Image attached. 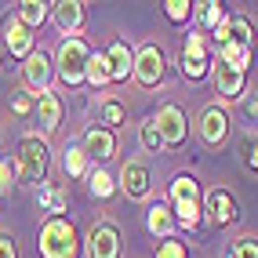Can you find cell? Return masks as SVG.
<instances>
[{"label": "cell", "mask_w": 258, "mask_h": 258, "mask_svg": "<svg viewBox=\"0 0 258 258\" xmlns=\"http://www.w3.org/2000/svg\"><path fill=\"white\" fill-rule=\"evenodd\" d=\"M113 189H116V182H113V175L109 171H91V193L95 197H113Z\"/></svg>", "instance_id": "obj_30"}, {"label": "cell", "mask_w": 258, "mask_h": 258, "mask_svg": "<svg viewBox=\"0 0 258 258\" xmlns=\"http://www.w3.org/2000/svg\"><path fill=\"white\" fill-rule=\"evenodd\" d=\"M88 84H91V88H106V84H109V62H106V55H91V62H88Z\"/></svg>", "instance_id": "obj_23"}, {"label": "cell", "mask_w": 258, "mask_h": 258, "mask_svg": "<svg viewBox=\"0 0 258 258\" xmlns=\"http://www.w3.org/2000/svg\"><path fill=\"white\" fill-rule=\"evenodd\" d=\"M80 22H84V4H77V0H62V4H55V26L62 29V33H73L80 29Z\"/></svg>", "instance_id": "obj_20"}, {"label": "cell", "mask_w": 258, "mask_h": 258, "mask_svg": "<svg viewBox=\"0 0 258 258\" xmlns=\"http://www.w3.org/2000/svg\"><path fill=\"white\" fill-rule=\"evenodd\" d=\"M226 258H258V240H251V236H236L233 244L226 247Z\"/></svg>", "instance_id": "obj_27"}, {"label": "cell", "mask_w": 258, "mask_h": 258, "mask_svg": "<svg viewBox=\"0 0 258 258\" xmlns=\"http://www.w3.org/2000/svg\"><path fill=\"white\" fill-rule=\"evenodd\" d=\"M51 8H55V4H44V0H22V4H19V19H22L29 29H33V26H44Z\"/></svg>", "instance_id": "obj_21"}, {"label": "cell", "mask_w": 258, "mask_h": 258, "mask_svg": "<svg viewBox=\"0 0 258 258\" xmlns=\"http://www.w3.org/2000/svg\"><path fill=\"white\" fill-rule=\"evenodd\" d=\"M124 106H120V102L116 98H106V102H102V106H98V120H102V124H106V127H120V124H124Z\"/></svg>", "instance_id": "obj_24"}, {"label": "cell", "mask_w": 258, "mask_h": 258, "mask_svg": "<svg viewBox=\"0 0 258 258\" xmlns=\"http://www.w3.org/2000/svg\"><path fill=\"white\" fill-rule=\"evenodd\" d=\"M88 254L91 258H120V233L109 222H98L88 233Z\"/></svg>", "instance_id": "obj_7"}, {"label": "cell", "mask_w": 258, "mask_h": 258, "mask_svg": "<svg viewBox=\"0 0 258 258\" xmlns=\"http://www.w3.org/2000/svg\"><path fill=\"white\" fill-rule=\"evenodd\" d=\"M139 135H142V146H146L149 153H160V149H164V135H160V127H157V120H153V116L142 124Z\"/></svg>", "instance_id": "obj_28"}, {"label": "cell", "mask_w": 258, "mask_h": 258, "mask_svg": "<svg viewBox=\"0 0 258 258\" xmlns=\"http://www.w3.org/2000/svg\"><path fill=\"white\" fill-rule=\"evenodd\" d=\"M153 120H157V127H160V135H164V146H182V142H185L189 124H185V113H182L178 106H160Z\"/></svg>", "instance_id": "obj_8"}, {"label": "cell", "mask_w": 258, "mask_h": 258, "mask_svg": "<svg viewBox=\"0 0 258 258\" xmlns=\"http://www.w3.org/2000/svg\"><path fill=\"white\" fill-rule=\"evenodd\" d=\"M157 258H185V244H178V240H164V244L157 247Z\"/></svg>", "instance_id": "obj_33"}, {"label": "cell", "mask_w": 258, "mask_h": 258, "mask_svg": "<svg viewBox=\"0 0 258 258\" xmlns=\"http://www.w3.org/2000/svg\"><path fill=\"white\" fill-rule=\"evenodd\" d=\"M251 167H254V171H258V142H254V146H251Z\"/></svg>", "instance_id": "obj_36"}, {"label": "cell", "mask_w": 258, "mask_h": 258, "mask_svg": "<svg viewBox=\"0 0 258 258\" xmlns=\"http://www.w3.org/2000/svg\"><path fill=\"white\" fill-rule=\"evenodd\" d=\"M58 120H62V102H58V95H51V91L37 95V124H40V131H44V135L55 131Z\"/></svg>", "instance_id": "obj_18"}, {"label": "cell", "mask_w": 258, "mask_h": 258, "mask_svg": "<svg viewBox=\"0 0 258 258\" xmlns=\"http://www.w3.org/2000/svg\"><path fill=\"white\" fill-rule=\"evenodd\" d=\"M164 8H167V19H171V22H185L189 15H193L197 4H189V0H167Z\"/></svg>", "instance_id": "obj_31"}, {"label": "cell", "mask_w": 258, "mask_h": 258, "mask_svg": "<svg viewBox=\"0 0 258 258\" xmlns=\"http://www.w3.org/2000/svg\"><path fill=\"white\" fill-rule=\"evenodd\" d=\"M215 47H251V22L247 19H226L215 29Z\"/></svg>", "instance_id": "obj_13"}, {"label": "cell", "mask_w": 258, "mask_h": 258, "mask_svg": "<svg viewBox=\"0 0 258 258\" xmlns=\"http://www.w3.org/2000/svg\"><path fill=\"white\" fill-rule=\"evenodd\" d=\"M84 153L88 157H98V160H109L116 153V139L109 127H88L84 131Z\"/></svg>", "instance_id": "obj_17"}, {"label": "cell", "mask_w": 258, "mask_h": 258, "mask_svg": "<svg viewBox=\"0 0 258 258\" xmlns=\"http://www.w3.org/2000/svg\"><path fill=\"white\" fill-rule=\"evenodd\" d=\"M197 19L208 29H218L222 22H226V19H222V4H218V0H204V4H197Z\"/></svg>", "instance_id": "obj_26"}, {"label": "cell", "mask_w": 258, "mask_h": 258, "mask_svg": "<svg viewBox=\"0 0 258 258\" xmlns=\"http://www.w3.org/2000/svg\"><path fill=\"white\" fill-rule=\"evenodd\" d=\"M29 109H37V98H29V95L15 98V113H29Z\"/></svg>", "instance_id": "obj_35"}, {"label": "cell", "mask_w": 258, "mask_h": 258, "mask_svg": "<svg viewBox=\"0 0 258 258\" xmlns=\"http://www.w3.org/2000/svg\"><path fill=\"white\" fill-rule=\"evenodd\" d=\"M120 189H124L131 200L149 197V167L142 160H127L124 167H120Z\"/></svg>", "instance_id": "obj_10"}, {"label": "cell", "mask_w": 258, "mask_h": 258, "mask_svg": "<svg viewBox=\"0 0 258 258\" xmlns=\"http://www.w3.org/2000/svg\"><path fill=\"white\" fill-rule=\"evenodd\" d=\"M204 215H208L211 226H229L236 218V200L226 193V189H211V193L204 197Z\"/></svg>", "instance_id": "obj_9"}, {"label": "cell", "mask_w": 258, "mask_h": 258, "mask_svg": "<svg viewBox=\"0 0 258 258\" xmlns=\"http://www.w3.org/2000/svg\"><path fill=\"white\" fill-rule=\"evenodd\" d=\"M4 44H8V51L15 58H29L33 55V37H29V26L15 15V19H4Z\"/></svg>", "instance_id": "obj_12"}, {"label": "cell", "mask_w": 258, "mask_h": 258, "mask_svg": "<svg viewBox=\"0 0 258 258\" xmlns=\"http://www.w3.org/2000/svg\"><path fill=\"white\" fill-rule=\"evenodd\" d=\"M164 70H167V58H164V51L157 44H146L139 55H135V80L146 84V88L160 84L164 80Z\"/></svg>", "instance_id": "obj_5"}, {"label": "cell", "mask_w": 258, "mask_h": 258, "mask_svg": "<svg viewBox=\"0 0 258 258\" xmlns=\"http://www.w3.org/2000/svg\"><path fill=\"white\" fill-rule=\"evenodd\" d=\"M218 58L247 73V66H251V47H222V51H218Z\"/></svg>", "instance_id": "obj_29"}, {"label": "cell", "mask_w": 258, "mask_h": 258, "mask_svg": "<svg viewBox=\"0 0 258 258\" xmlns=\"http://www.w3.org/2000/svg\"><path fill=\"white\" fill-rule=\"evenodd\" d=\"M171 200H175V218L182 229H197L200 222V189H197V178L189 175H178L175 182H171Z\"/></svg>", "instance_id": "obj_3"}, {"label": "cell", "mask_w": 258, "mask_h": 258, "mask_svg": "<svg viewBox=\"0 0 258 258\" xmlns=\"http://www.w3.org/2000/svg\"><path fill=\"white\" fill-rule=\"evenodd\" d=\"M200 135H204V142L208 146H218L222 139L229 135V116H226V109H218V106H208L204 109V116H200Z\"/></svg>", "instance_id": "obj_16"}, {"label": "cell", "mask_w": 258, "mask_h": 258, "mask_svg": "<svg viewBox=\"0 0 258 258\" xmlns=\"http://www.w3.org/2000/svg\"><path fill=\"white\" fill-rule=\"evenodd\" d=\"M208 66H211L208 40H204V37H189L185 47H182V55H178V70H182V77L200 80L204 73H208Z\"/></svg>", "instance_id": "obj_6"}, {"label": "cell", "mask_w": 258, "mask_h": 258, "mask_svg": "<svg viewBox=\"0 0 258 258\" xmlns=\"http://www.w3.org/2000/svg\"><path fill=\"white\" fill-rule=\"evenodd\" d=\"M106 62H109V80H127L135 77V55H131V47L124 40H113V47L106 51Z\"/></svg>", "instance_id": "obj_15"}, {"label": "cell", "mask_w": 258, "mask_h": 258, "mask_svg": "<svg viewBox=\"0 0 258 258\" xmlns=\"http://www.w3.org/2000/svg\"><path fill=\"white\" fill-rule=\"evenodd\" d=\"M15 178H19V164L0 160V193H8V189L15 185Z\"/></svg>", "instance_id": "obj_32"}, {"label": "cell", "mask_w": 258, "mask_h": 258, "mask_svg": "<svg viewBox=\"0 0 258 258\" xmlns=\"http://www.w3.org/2000/svg\"><path fill=\"white\" fill-rule=\"evenodd\" d=\"M22 77H26V84L33 91H51V77H55V70H51V58L44 55V51H33V55L26 58V66H22Z\"/></svg>", "instance_id": "obj_11"}, {"label": "cell", "mask_w": 258, "mask_h": 258, "mask_svg": "<svg viewBox=\"0 0 258 258\" xmlns=\"http://www.w3.org/2000/svg\"><path fill=\"white\" fill-rule=\"evenodd\" d=\"M62 164H66V175L70 178H80L84 171H88V153H84V146H66Z\"/></svg>", "instance_id": "obj_22"}, {"label": "cell", "mask_w": 258, "mask_h": 258, "mask_svg": "<svg viewBox=\"0 0 258 258\" xmlns=\"http://www.w3.org/2000/svg\"><path fill=\"white\" fill-rule=\"evenodd\" d=\"M40 208H44V211H51V218H58V215L66 211V193H62V189L44 185V189H40Z\"/></svg>", "instance_id": "obj_25"}, {"label": "cell", "mask_w": 258, "mask_h": 258, "mask_svg": "<svg viewBox=\"0 0 258 258\" xmlns=\"http://www.w3.org/2000/svg\"><path fill=\"white\" fill-rule=\"evenodd\" d=\"M215 88H218V95L222 98H240V91H244V70H236V66H229V62H222V58H215Z\"/></svg>", "instance_id": "obj_14"}, {"label": "cell", "mask_w": 258, "mask_h": 258, "mask_svg": "<svg viewBox=\"0 0 258 258\" xmlns=\"http://www.w3.org/2000/svg\"><path fill=\"white\" fill-rule=\"evenodd\" d=\"M40 254L44 258H77V229L70 218H47L40 226Z\"/></svg>", "instance_id": "obj_1"}, {"label": "cell", "mask_w": 258, "mask_h": 258, "mask_svg": "<svg viewBox=\"0 0 258 258\" xmlns=\"http://www.w3.org/2000/svg\"><path fill=\"white\" fill-rule=\"evenodd\" d=\"M146 226H149L153 236H171V233H175V226H178V218H175V211H171L167 204L157 200V204L146 211Z\"/></svg>", "instance_id": "obj_19"}, {"label": "cell", "mask_w": 258, "mask_h": 258, "mask_svg": "<svg viewBox=\"0 0 258 258\" xmlns=\"http://www.w3.org/2000/svg\"><path fill=\"white\" fill-rule=\"evenodd\" d=\"M19 175L26 182H40L47 175V142L40 135H26L19 142Z\"/></svg>", "instance_id": "obj_4"}, {"label": "cell", "mask_w": 258, "mask_h": 258, "mask_svg": "<svg viewBox=\"0 0 258 258\" xmlns=\"http://www.w3.org/2000/svg\"><path fill=\"white\" fill-rule=\"evenodd\" d=\"M88 62H91V51L80 37H66L58 47V77L62 84L77 88L80 80H88Z\"/></svg>", "instance_id": "obj_2"}, {"label": "cell", "mask_w": 258, "mask_h": 258, "mask_svg": "<svg viewBox=\"0 0 258 258\" xmlns=\"http://www.w3.org/2000/svg\"><path fill=\"white\" fill-rule=\"evenodd\" d=\"M0 258H19V247H15L11 233H0Z\"/></svg>", "instance_id": "obj_34"}]
</instances>
